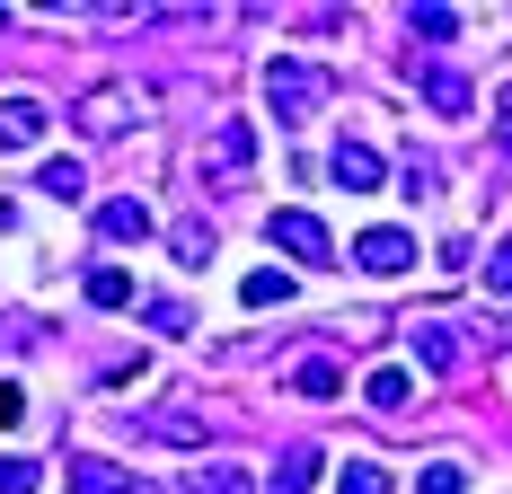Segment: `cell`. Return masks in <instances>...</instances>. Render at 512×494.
Segmentation results:
<instances>
[{
    "instance_id": "1",
    "label": "cell",
    "mask_w": 512,
    "mask_h": 494,
    "mask_svg": "<svg viewBox=\"0 0 512 494\" xmlns=\"http://www.w3.org/2000/svg\"><path fill=\"white\" fill-rule=\"evenodd\" d=\"M327 98H336V71L292 62V53H274V62H265V106H274V124H283V133L318 124V115H327Z\"/></svg>"
},
{
    "instance_id": "2",
    "label": "cell",
    "mask_w": 512,
    "mask_h": 494,
    "mask_svg": "<svg viewBox=\"0 0 512 494\" xmlns=\"http://www.w3.org/2000/svg\"><path fill=\"white\" fill-rule=\"evenodd\" d=\"M265 239L283 247V256H301V265H336V239H327V221L301 212V203H283L274 221H265Z\"/></svg>"
},
{
    "instance_id": "3",
    "label": "cell",
    "mask_w": 512,
    "mask_h": 494,
    "mask_svg": "<svg viewBox=\"0 0 512 494\" xmlns=\"http://www.w3.org/2000/svg\"><path fill=\"white\" fill-rule=\"evenodd\" d=\"M354 265H362V274H407V265H415V239H407V230H362V239H354Z\"/></svg>"
},
{
    "instance_id": "4",
    "label": "cell",
    "mask_w": 512,
    "mask_h": 494,
    "mask_svg": "<svg viewBox=\"0 0 512 494\" xmlns=\"http://www.w3.org/2000/svg\"><path fill=\"white\" fill-rule=\"evenodd\" d=\"M98 239H115V247H142V239H151V203H142V195H115V203H98Z\"/></svg>"
},
{
    "instance_id": "5",
    "label": "cell",
    "mask_w": 512,
    "mask_h": 494,
    "mask_svg": "<svg viewBox=\"0 0 512 494\" xmlns=\"http://www.w3.org/2000/svg\"><path fill=\"white\" fill-rule=\"evenodd\" d=\"M327 177H336L345 195H371V186H380V150H371V142H336V159H327Z\"/></svg>"
},
{
    "instance_id": "6",
    "label": "cell",
    "mask_w": 512,
    "mask_h": 494,
    "mask_svg": "<svg viewBox=\"0 0 512 494\" xmlns=\"http://www.w3.org/2000/svg\"><path fill=\"white\" fill-rule=\"evenodd\" d=\"M256 159V133L248 124H239V115H230V124H221V133H212V159H204V186L212 177H239V168H248Z\"/></svg>"
},
{
    "instance_id": "7",
    "label": "cell",
    "mask_w": 512,
    "mask_h": 494,
    "mask_svg": "<svg viewBox=\"0 0 512 494\" xmlns=\"http://www.w3.org/2000/svg\"><path fill=\"white\" fill-rule=\"evenodd\" d=\"M45 142V106L36 98H0V150H36Z\"/></svg>"
},
{
    "instance_id": "8",
    "label": "cell",
    "mask_w": 512,
    "mask_h": 494,
    "mask_svg": "<svg viewBox=\"0 0 512 494\" xmlns=\"http://www.w3.org/2000/svg\"><path fill=\"white\" fill-rule=\"evenodd\" d=\"M362 406H371V415H407V406H415V380L398 371V362H380V371L362 380Z\"/></svg>"
},
{
    "instance_id": "9",
    "label": "cell",
    "mask_w": 512,
    "mask_h": 494,
    "mask_svg": "<svg viewBox=\"0 0 512 494\" xmlns=\"http://www.w3.org/2000/svg\"><path fill=\"white\" fill-rule=\"evenodd\" d=\"M71 494H133V468H115V459H71Z\"/></svg>"
},
{
    "instance_id": "10",
    "label": "cell",
    "mask_w": 512,
    "mask_h": 494,
    "mask_svg": "<svg viewBox=\"0 0 512 494\" xmlns=\"http://www.w3.org/2000/svg\"><path fill=\"white\" fill-rule=\"evenodd\" d=\"M415 89H424V106H433V115H468V106H477V98H468V80H460V71H424Z\"/></svg>"
},
{
    "instance_id": "11",
    "label": "cell",
    "mask_w": 512,
    "mask_h": 494,
    "mask_svg": "<svg viewBox=\"0 0 512 494\" xmlns=\"http://www.w3.org/2000/svg\"><path fill=\"white\" fill-rule=\"evenodd\" d=\"M80 124H89V133H124V124H133V89H98V98L80 106Z\"/></svg>"
},
{
    "instance_id": "12",
    "label": "cell",
    "mask_w": 512,
    "mask_h": 494,
    "mask_svg": "<svg viewBox=\"0 0 512 494\" xmlns=\"http://www.w3.org/2000/svg\"><path fill=\"white\" fill-rule=\"evenodd\" d=\"M407 345L424 353L433 371H460V362H468V345H460V336H451V327H407Z\"/></svg>"
},
{
    "instance_id": "13",
    "label": "cell",
    "mask_w": 512,
    "mask_h": 494,
    "mask_svg": "<svg viewBox=\"0 0 512 494\" xmlns=\"http://www.w3.org/2000/svg\"><path fill=\"white\" fill-rule=\"evenodd\" d=\"M36 186H45L53 203H80V195H89V177H80V159H45V168H36Z\"/></svg>"
},
{
    "instance_id": "14",
    "label": "cell",
    "mask_w": 512,
    "mask_h": 494,
    "mask_svg": "<svg viewBox=\"0 0 512 494\" xmlns=\"http://www.w3.org/2000/svg\"><path fill=\"white\" fill-rule=\"evenodd\" d=\"M89 309H133V274L124 265H98L89 274Z\"/></svg>"
},
{
    "instance_id": "15",
    "label": "cell",
    "mask_w": 512,
    "mask_h": 494,
    "mask_svg": "<svg viewBox=\"0 0 512 494\" xmlns=\"http://www.w3.org/2000/svg\"><path fill=\"white\" fill-rule=\"evenodd\" d=\"M239 300H248V309H283V300H292V274H274V265H256L248 283H239Z\"/></svg>"
},
{
    "instance_id": "16",
    "label": "cell",
    "mask_w": 512,
    "mask_h": 494,
    "mask_svg": "<svg viewBox=\"0 0 512 494\" xmlns=\"http://www.w3.org/2000/svg\"><path fill=\"white\" fill-rule=\"evenodd\" d=\"M309 486H318V450H283V468H274V494H309Z\"/></svg>"
},
{
    "instance_id": "17",
    "label": "cell",
    "mask_w": 512,
    "mask_h": 494,
    "mask_svg": "<svg viewBox=\"0 0 512 494\" xmlns=\"http://www.w3.org/2000/svg\"><path fill=\"white\" fill-rule=\"evenodd\" d=\"M407 36H424V45H451V36H460V9H433V0H424V9H407Z\"/></svg>"
},
{
    "instance_id": "18",
    "label": "cell",
    "mask_w": 512,
    "mask_h": 494,
    "mask_svg": "<svg viewBox=\"0 0 512 494\" xmlns=\"http://www.w3.org/2000/svg\"><path fill=\"white\" fill-rule=\"evenodd\" d=\"M398 477L380 468V459H345V477H336V494H389Z\"/></svg>"
},
{
    "instance_id": "19",
    "label": "cell",
    "mask_w": 512,
    "mask_h": 494,
    "mask_svg": "<svg viewBox=\"0 0 512 494\" xmlns=\"http://www.w3.org/2000/svg\"><path fill=\"white\" fill-rule=\"evenodd\" d=\"M186 494H256V477H248V468H195Z\"/></svg>"
},
{
    "instance_id": "20",
    "label": "cell",
    "mask_w": 512,
    "mask_h": 494,
    "mask_svg": "<svg viewBox=\"0 0 512 494\" xmlns=\"http://www.w3.org/2000/svg\"><path fill=\"white\" fill-rule=\"evenodd\" d=\"M292 389H301V397H345V371H336V362H301Z\"/></svg>"
},
{
    "instance_id": "21",
    "label": "cell",
    "mask_w": 512,
    "mask_h": 494,
    "mask_svg": "<svg viewBox=\"0 0 512 494\" xmlns=\"http://www.w3.org/2000/svg\"><path fill=\"white\" fill-rule=\"evenodd\" d=\"M168 247H177V265H204V256H212V230H204V221H177Z\"/></svg>"
},
{
    "instance_id": "22",
    "label": "cell",
    "mask_w": 512,
    "mask_h": 494,
    "mask_svg": "<svg viewBox=\"0 0 512 494\" xmlns=\"http://www.w3.org/2000/svg\"><path fill=\"white\" fill-rule=\"evenodd\" d=\"M415 494H468V477H460V459H433L424 477H415Z\"/></svg>"
},
{
    "instance_id": "23",
    "label": "cell",
    "mask_w": 512,
    "mask_h": 494,
    "mask_svg": "<svg viewBox=\"0 0 512 494\" xmlns=\"http://www.w3.org/2000/svg\"><path fill=\"white\" fill-rule=\"evenodd\" d=\"M45 486V477H36V459H18V450H9V459H0V494H36Z\"/></svg>"
},
{
    "instance_id": "24",
    "label": "cell",
    "mask_w": 512,
    "mask_h": 494,
    "mask_svg": "<svg viewBox=\"0 0 512 494\" xmlns=\"http://www.w3.org/2000/svg\"><path fill=\"white\" fill-rule=\"evenodd\" d=\"M142 424H151L159 442H204V424H195V415H142Z\"/></svg>"
},
{
    "instance_id": "25",
    "label": "cell",
    "mask_w": 512,
    "mask_h": 494,
    "mask_svg": "<svg viewBox=\"0 0 512 494\" xmlns=\"http://www.w3.org/2000/svg\"><path fill=\"white\" fill-rule=\"evenodd\" d=\"M151 327H159V336H186V327H195V318H186V309H177V300H151Z\"/></svg>"
},
{
    "instance_id": "26",
    "label": "cell",
    "mask_w": 512,
    "mask_h": 494,
    "mask_svg": "<svg viewBox=\"0 0 512 494\" xmlns=\"http://www.w3.org/2000/svg\"><path fill=\"white\" fill-rule=\"evenodd\" d=\"M486 292H512V239L495 247V256H486Z\"/></svg>"
},
{
    "instance_id": "27",
    "label": "cell",
    "mask_w": 512,
    "mask_h": 494,
    "mask_svg": "<svg viewBox=\"0 0 512 494\" xmlns=\"http://www.w3.org/2000/svg\"><path fill=\"white\" fill-rule=\"evenodd\" d=\"M18 415H27V389H18V380H0V424H18Z\"/></svg>"
},
{
    "instance_id": "28",
    "label": "cell",
    "mask_w": 512,
    "mask_h": 494,
    "mask_svg": "<svg viewBox=\"0 0 512 494\" xmlns=\"http://www.w3.org/2000/svg\"><path fill=\"white\" fill-rule=\"evenodd\" d=\"M495 142L512 150V89H504V98H495Z\"/></svg>"
},
{
    "instance_id": "29",
    "label": "cell",
    "mask_w": 512,
    "mask_h": 494,
    "mask_svg": "<svg viewBox=\"0 0 512 494\" xmlns=\"http://www.w3.org/2000/svg\"><path fill=\"white\" fill-rule=\"evenodd\" d=\"M0 27H9V9H0Z\"/></svg>"
}]
</instances>
